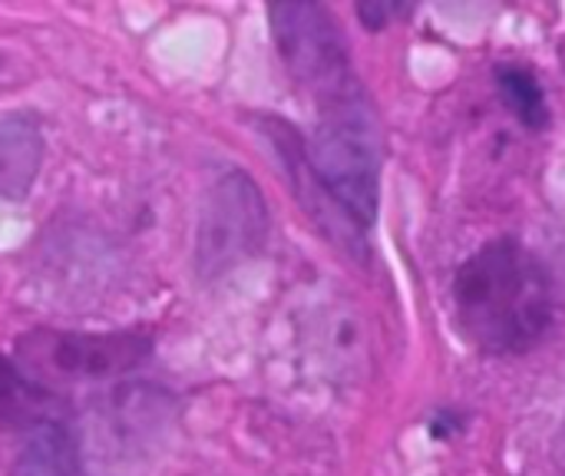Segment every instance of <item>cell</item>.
Here are the masks:
<instances>
[{
  "label": "cell",
  "mask_w": 565,
  "mask_h": 476,
  "mask_svg": "<svg viewBox=\"0 0 565 476\" xmlns=\"http://www.w3.org/2000/svg\"><path fill=\"white\" fill-rule=\"evenodd\" d=\"M454 318L477 351L526 355L556 325V282L530 245L510 235L493 239L457 268Z\"/></svg>",
  "instance_id": "6da1fadb"
},
{
  "label": "cell",
  "mask_w": 565,
  "mask_h": 476,
  "mask_svg": "<svg viewBox=\"0 0 565 476\" xmlns=\"http://www.w3.org/2000/svg\"><path fill=\"white\" fill-rule=\"evenodd\" d=\"M305 149L311 176L331 205L354 229H371L381 202V136L367 96L321 109Z\"/></svg>",
  "instance_id": "7a4b0ae2"
},
{
  "label": "cell",
  "mask_w": 565,
  "mask_h": 476,
  "mask_svg": "<svg viewBox=\"0 0 565 476\" xmlns=\"http://www.w3.org/2000/svg\"><path fill=\"white\" fill-rule=\"evenodd\" d=\"M278 53L298 86H305L318 109L364 96L351 66L348 40L334 13L321 3H275L268 7Z\"/></svg>",
  "instance_id": "3957f363"
},
{
  "label": "cell",
  "mask_w": 565,
  "mask_h": 476,
  "mask_svg": "<svg viewBox=\"0 0 565 476\" xmlns=\"http://www.w3.org/2000/svg\"><path fill=\"white\" fill-rule=\"evenodd\" d=\"M268 202L258 182L238 169L225 166L202 192L199 225H195V272L205 282L262 255L268 242Z\"/></svg>",
  "instance_id": "277c9868"
},
{
  "label": "cell",
  "mask_w": 565,
  "mask_h": 476,
  "mask_svg": "<svg viewBox=\"0 0 565 476\" xmlns=\"http://www.w3.org/2000/svg\"><path fill=\"white\" fill-rule=\"evenodd\" d=\"M152 358V338L142 331H50L33 328L17 341V364L30 378L106 381L136 371Z\"/></svg>",
  "instance_id": "5b68a950"
},
{
  "label": "cell",
  "mask_w": 565,
  "mask_h": 476,
  "mask_svg": "<svg viewBox=\"0 0 565 476\" xmlns=\"http://www.w3.org/2000/svg\"><path fill=\"white\" fill-rule=\"evenodd\" d=\"M43 126L33 113L0 116V202H23L43 169Z\"/></svg>",
  "instance_id": "8992f818"
},
{
  "label": "cell",
  "mask_w": 565,
  "mask_h": 476,
  "mask_svg": "<svg viewBox=\"0 0 565 476\" xmlns=\"http://www.w3.org/2000/svg\"><path fill=\"white\" fill-rule=\"evenodd\" d=\"M13 476H83V451L66 417H50L17 434Z\"/></svg>",
  "instance_id": "52a82bcc"
},
{
  "label": "cell",
  "mask_w": 565,
  "mask_h": 476,
  "mask_svg": "<svg viewBox=\"0 0 565 476\" xmlns=\"http://www.w3.org/2000/svg\"><path fill=\"white\" fill-rule=\"evenodd\" d=\"M50 417H66L60 394H53L43 381L30 378L17 361L0 355V431L23 434Z\"/></svg>",
  "instance_id": "ba28073f"
},
{
  "label": "cell",
  "mask_w": 565,
  "mask_h": 476,
  "mask_svg": "<svg viewBox=\"0 0 565 476\" xmlns=\"http://www.w3.org/2000/svg\"><path fill=\"white\" fill-rule=\"evenodd\" d=\"M497 89L507 109L526 126V129H546L550 126V99L540 83V76L523 63H500L497 66Z\"/></svg>",
  "instance_id": "9c48e42d"
},
{
  "label": "cell",
  "mask_w": 565,
  "mask_h": 476,
  "mask_svg": "<svg viewBox=\"0 0 565 476\" xmlns=\"http://www.w3.org/2000/svg\"><path fill=\"white\" fill-rule=\"evenodd\" d=\"M394 13H404V7H391V3H361V7H358V17L364 20L367 30L387 27Z\"/></svg>",
  "instance_id": "30bf717a"
},
{
  "label": "cell",
  "mask_w": 565,
  "mask_h": 476,
  "mask_svg": "<svg viewBox=\"0 0 565 476\" xmlns=\"http://www.w3.org/2000/svg\"><path fill=\"white\" fill-rule=\"evenodd\" d=\"M553 464L565 476V417L563 424H559V431H556V437H553Z\"/></svg>",
  "instance_id": "8fae6325"
}]
</instances>
